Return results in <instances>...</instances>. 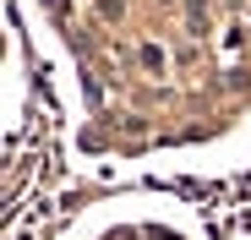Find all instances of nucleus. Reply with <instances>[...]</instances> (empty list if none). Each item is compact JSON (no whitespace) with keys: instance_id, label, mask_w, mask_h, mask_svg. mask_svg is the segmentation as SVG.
<instances>
[{"instance_id":"nucleus-2","label":"nucleus","mask_w":251,"mask_h":240,"mask_svg":"<svg viewBox=\"0 0 251 240\" xmlns=\"http://www.w3.org/2000/svg\"><path fill=\"white\" fill-rule=\"evenodd\" d=\"M142 66H148V71H164V49H158V44H142Z\"/></svg>"},{"instance_id":"nucleus-1","label":"nucleus","mask_w":251,"mask_h":240,"mask_svg":"<svg viewBox=\"0 0 251 240\" xmlns=\"http://www.w3.org/2000/svg\"><path fill=\"white\" fill-rule=\"evenodd\" d=\"M186 22H191V33L207 27V0H186Z\"/></svg>"}]
</instances>
